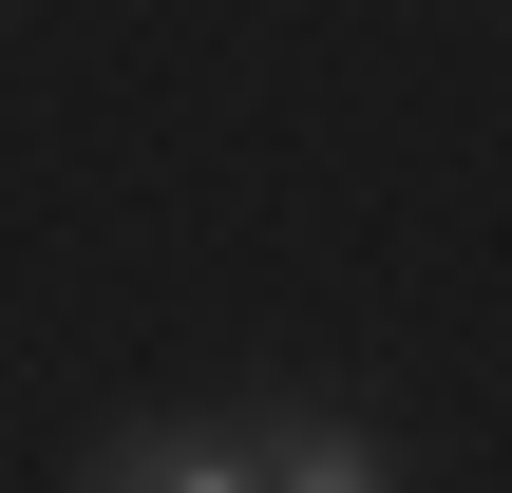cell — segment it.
I'll return each mask as SVG.
<instances>
[{"label":"cell","instance_id":"6da1fadb","mask_svg":"<svg viewBox=\"0 0 512 493\" xmlns=\"http://www.w3.org/2000/svg\"><path fill=\"white\" fill-rule=\"evenodd\" d=\"M76 493H266V456H247V418H114Z\"/></svg>","mask_w":512,"mask_h":493},{"label":"cell","instance_id":"7a4b0ae2","mask_svg":"<svg viewBox=\"0 0 512 493\" xmlns=\"http://www.w3.org/2000/svg\"><path fill=\"white\" fill-rule=\"evenodd\" d=\"M247 456H266V493H399V437H380V418H342V399L247 418Z\"/></svg>","mask_w":512,"mask_h":493}]
</instances>
